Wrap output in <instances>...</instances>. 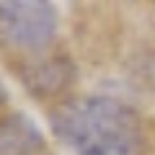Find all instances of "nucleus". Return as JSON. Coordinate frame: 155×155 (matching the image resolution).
Here are the masks:
<instances>
[{
	"label": "nucleus",
	"mask_w": 155,
	"mask_h": 155,
	"mask_svg": "<svg viewBox=\"0 0 155 155\" xmlns=\"http://www.w3.org/2000/svg\"><path fill=\"white\" fill-rule=\"evenodd\" d=\"M57 137L72 155H140V124L114 98H80L52 116Z\"/></svg>",
	"instance_id": "f257e3e1"
},
{
	"label": "nucleus",
	"mask_w": 155,
	"mask_h": 155,
	"mask_svg": "<svg viewBox=\"0 0 155 155\" xmlns=\"http://www.w3.org/2000/svg\"><path fill=\"white\" fill-rule=\"evenodd\" d=\"M0 28L18 47H41L54 36L57 13L47 3H3Z\"/></svg>",
	"instance_id": "f03ea898"
},
{
	"label": "nucleus",
	"mask_w": 155,
	"mask_h": 155,
	"mask_svg": "<svg viewBox=\"0 0 155 155\" xmlns=\"http://www.w3.org/2000/svg\"><path fill=\"white\" fill-rule=\"evenodd\" d=\"M41 145L36 127L26 116H11L0 124V153L3 155H28Z\"/></svg>",
	"instance_id": "7ed1b4c3"
}]
</instances>
